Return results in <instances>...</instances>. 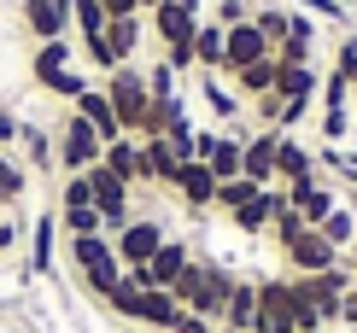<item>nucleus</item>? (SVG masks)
I'll return each instance as SVG.
<instances>
[{
  "label": "nucleus",
  "mask_w": 357,
  "mask_h": 333,
  "mask_svg": "<svg viewBox=\"0 0 357 333\" xmlns=\"http://www.w3.org/2000/svg\"><path fill=\"white\" fill-rule=\"evenodd\" d=\"M322 134H328V141L340 146V141L351 134V111H322Z\"/></svg>",
  "instance_id": "nucleus-45"
},
{
  "label": "nucleus",
  "mask_w": 357,
  "mask_h": 333,
  "mask_svg": "<svg viewBox=\"0 0 357 333\" xmlns=\"http://www.w3.org/2000/svg\"><path fill=\"white\" fill-rule=\"evenodd\" d=\"M146 88H153V100H176L182 88H176V70L165 65V59H153V70H146Z\"/></svg>",
  "instance_id": "nucleus-40"
},
{
  "label": "nucleus",
  "mask_w": 357,
  "mask_h": 333,
  "mask_svg": "<svg viewBox=\"0 0 357 333\" xmlns=\"http://www.w3.org/2000/svg\"><path fill=\"white\" fill-rule=\"evenodd\" d=\"M70 269H77V281L88 286V298H106L112 286H117V275H123L112 234H82V240H70Z\"/></svg>",
  "instance_id": "nucleus-2"
},
{
  "label": "nucleus",
  "mask_w": 357,
  "mask_h": 333,
  "mask_svg": "<svg viewBox=\"0 0 357 333\" xmlns=\"http://www.w3.org/2000/svg\"><path fill=\"white\" fill-rule=\"evenodd\" d=\"M205 164H211L217 181H234V176H241V134L217 129V141H211V153H205Z\"/></svg>",
  "instance_id": "nucleus-27"
},
{
  "label": "nucleus",
  "mask_w": 357,
  "mask_h": 333,
  "mask_svg": "<svg viewBox=\"0 0 357 333\" xmlns=\"http://www.w3.org/2000/svg\"><path fill=\"white\" fill-rule=\"evenodd\" d=\"M176 193H182V205L193 210V217H205V210L217 205V176H211V164H182Z\"/></svg>",
  "instance_id": "nucleus-16"
},
{
  "label": "nucleus",
  "mask_w": 357,
  "mask_h": 333,
  "mask_svg": "<svg viewBox=\"0 0 357 333\" xmlns=\"http://www.w3.org/2000/svg\"><path fill=\"white\" fill-rule=\"evenodd\" d=\"M106 24H112V18H106L100 0H70V29H77V36H100Z\"/></svg>",
  "instance_id": "nucleus-34"
},
{
  "label": "nucleus",
  "mask_w": 357,
  "mask_h": 333,
  "mask_svg": "<svg viewBox=\"0 0 357 333\" xmlns=\"http://www.w3.org/2000/svg\"><path fill=\"white\" fill-rule=\"evenodd\" d=\"M165 222L158 217H129V229H117L112 234V246H117V263L123 269H141V263H153V251L165 246Z\"/></svg>",
  "instance_id": "nucleus-8"
},
{
  "label": "nucleus",
  "mask_w": 357,
  "mask_h": 333,
  "mask_svg": "<svg viewBox=\"0 0 357 333\" xmlns=\"http://www.w3.org/2000/svg\"><path fill=\"white\" fill-rule=\"evenodd\" d=\"M146 24H153L158 47H176V41H193V29L205 24V12H199V0H158L146 12Z\"/></svg>",
  "instance_id": "nucleus-7"
},
{
  "label": "nucleus",
  "mask_w": 357,
  "mask_h": 333,
  "mask_svg": "<svg viewBox=\"0 0 357 333\" xmlns=\"http://www.w3.org/2000/svg\"><path fill=\"white\" fill-rule=\"evenodd\" d=\"M176 176H182V164H176L165 134L158 141H141V187H176Z\"/></svg>",
  "instance_id": "nucleus-17"
},
{
  "label": "nucleus",
  "mask_w": 357,
  "mask_h": 333,
  "mask_svg": "<svg viewBox=\"0 0 357 333\" xmlns=\"http://www.w3.org/2000/svg\"><path fill=\"white\" fill-rule=\"evenodd\" d=\"M258 181H246V176H234V181H217V205L211 210H222V217H234V210H241V205H252V199H258Z\"/></svg>",
  "instance_id": "nucleus-30"
},
{
  "label": "nucleus",
  "mask_w": 357,
  "mask_h": 333,
  "mask_svg": "<svg viewBox=\"0 0 357 333\" xmlns=\"http://www.w3.org/2000/svg\"><path fill=\"white\" fill-rule=\"evenodd\" d=\"M88 187H94V210H100V222H106V234H117V229H129V217H135V205H129V181H117L106 164H94L88 170Z\"/></svg>",
  "instance_id": "nucleus-6"
},
{
  "label": "nucleus",
  "mask_w": 357,
  "mask_h": 333,
  "mask_svg": "<svg viewBox=\"0 0 357 333\" xmlns=\"http://www.w3.org/2000/svg\"><path fill=\"white\" fill-rule=\"evenodd\" d=\"M193 263V246L188 240H165V246L153 251V263H141V269H123L129 281L141 286V293H170L176 281H182V269Z\"/></svg>",
  "instance_id": "nucleus-5"
},
{
  "label": "nucleus",
  "mask_w": 357,
  "mask_h": 333,
  "mask_svg": "<svg viewBox=\"0 0 357 333\" xmlns=\"http://www.w3.org/2000/svg\"><path fill=\"white\" fill-rule=\"evenodd\" d=\"M106 100H112V111H117V123H123V134L135 141L141 134V117H146V105H153V88H146V70H135V65H117L106 82Z\"/></svg>",
  "instance_id": "nucleus-4"
},
{
  "label": "nucleus",
  "mask_w": 357,
  "mask_h": 333,
  "mask_svg": "<svg viewBox=\"0 0 357 333\" xmlns=\"http://www.w3.org/2000/svg\"><path fill=\"white\" fill-rule=\"evenodd\" d=\"M106 41L117 47V59L129 65V59H135V47L146 41V18H112V24H106Z\"/></svg>",
  "instance_id": "nucleus-29"
},
{
  "label": "nucleus",
  "mask_w": 357,
  "mask_h": 333,
  "mask_svg": "<svg viewBox=\"0 0 357 333\" xmlns=\"http://www.w3.org/2000/svg\"><path fill=\"white\" fill-rule=\"evenodd\" d=\"M310 53H317V41H281V47H275V59H281V65H310Z\"/></svg>",
  "instance_id": "nucleus-42"
},
{
  "label": "nucleus",
  "mask_w": 357,
  "mask_h": 333,
  "mask_svg": "<svg viewBox=\"0 0 357 333\" xmlns=\"http://www.w3.org/2000/svg\"><path fill=\"white\" fill-rule=\"evenodd\" d=\"M82 59H88V65L100 70V77H112V70L123 65V59H117V47L106 41V29H100V36H82Z\"/></svg>",
  "instance_id": "nucleus-35"
},
{
  "label": "nucleus",
  "mask_w": 357,
  "mask_h": 333,
  "mask_svg": "<svg viewBox=\"0 0 357 333\" xmlns=\"http://www.w3.org/2000/svg\"><path fill=\"white\" fill-rule=\"evenodd\" d=\"M270 53H275V47L264 41V29L246 18V24H234L229 36H222V70H217V77H234V70L258 65V59H270Z\"/></svg>",
  "instance_id": "nucleus-10"
},
{
  "label": "nucleus",
  "mask_w": 357,
  "mask_h": 333,
  "mask_svg": "<svg viewBox=\"0 0 357 333\" xmlns=\"http://www.w3.org/2000/svg\"><path fill=\"white\" fill-rule=\"evenodd\" d=\"M217 333H222V327H217Z\"/></svg>",
  "instance_id": "nucleus-59"
},
{
  "label": "nucleus",
  "mask_w": 357,
  "mask_h": 333,
  "mask_svg": "<svg viewBox=\"0 0 357 333\" xmlns=\"http://www.w3.org/2000/svg\"><path fill=\"white\" fill-rule=\"evenodd\" d=\"M252 333H270V327H252Z\"/></svg>",
  "instance_id": "nucleus-55"
},
{
  "label": "nucleus",
  "mask_w": 357,
  "mask_h": 333,
  "mask_svg": "<svg viewBox=\"0 0 357 333\" xmlns=\"http://www.w3.org/2000/svg\"><path fill=\"white\" fill-rule=\"evenodd\" d=\"M176 333H217V322H205V316H182V322H176Z\"/></svg>",
  "instance_id": "nucleus-50"
},
{
  "label": "nucleus",
  "mask_w": 357,
  "mask_h": 333,
  "mask_svg": "<svg viewBox=\"0 0 357 333\" xmlns=\"http://www.w3.org/2000/svg\"><path fill=\"white\" fill-rule=\"evenodd\" d=\"M176 123H188L182 94H176V100H153V105H146V117H141V134H135V141H158V134H170Z\"/></svg>",
  "instance_id": "nucleus-24"
},
{
  "label": "nucleus",
  "mask_w": 357,
  "mask_h": 333,
  "mask_svg": "<svg viewBox=\"0 0 357 333\" xmlns=\"http://www.w3.org/2000/svg\"><path fill=\"white\" fill-rule=\"evenodd\" d=\"M182 298L176 293H141V310H135V322L141 327H153V333H176V322H182Z\"/></svg>",
  "instance_id": "nucleus-20"
},
{
  "label": "nucleus",
  "mask_w": 357,
  "mask_h": 333,
  "mask_svg": "<svg viewBox=\"0 0 357 333\" xmlns=\"http://www.w3.org/2000/svg\"><path fill=\"white\" fill-rule=\"evenodd\" d=\"M275 141H281V129H252V134H241V176H246V181L275 187Z\"/></svg>",
  "instance_id": "nucleus-11"
},
{
  "label": "nucleus",
  "mask_w": 357,
  "mask_h": 333,
  "mask_svg": "<svg viewBox=\"0 0 357 333\" xmlns=\"http://www.w3.org/2000/svg\"><path fill=\"white\" fill-rule=\"evenodd\" d=\"M287 36H293V41H317V24H310V12H293V6H287Z\"/></svg>",
  "instance_id": "nucleus-46"
},
{
  "label": "nucleus",
  "mask_w": 357,
  "mask_h": 333,
  "mask_svg": "<svg viewBox=\"0 0 357 333\" xmlns=\"http://www.w3.org/2000/svg\"><path fill=\"white\" fill-rule=\"evenodd\" d=\"M41 88H47L53 100H70V105H77V94H82V88H88V77H82L77 65H70V70H59V77H53V82H41Z\"/></svg>",
  "instance_id": "nucleus-39"
},
{
  "label": "nucleus",
  "mask_w": 357,
  "mask_h": 333,
  "mask_svg": "<svg viewBox=\"0 0 357 333\" xmlns=\"http://www.w3.org/2000/svg\"><path fill=\"white\" fill-rule=\"evenodd\" d=\"M100 304H106L112 316H123V322H135V310H141V286L129 281V275H117V286H112L106 298H100Z\"/></svg>",
  "instance_id": "nucleus-32"
},
{
  "label": "nucleus",
  "mask_w": 357,
  "mask_h": 333,
  "mask_svg": "<svg viewBox=\"0 0 357 333\" xmlns=\"http://www.w3.org/2000/svg\"><path fill=\"white\" fill-rule=\"evenodd\" d=\"M217 327H234V333L258 327V281H252V275H234V293H229V304H222V322Z\"/></svg>",
  "instance_id": "nucleus-18"
},
{
  "label": "nucleus",
  "mask_w": 357,
  "mask_h": 333,
  "mask_svg": "<svg viewBox=\"0 0 357 333\" xmlns=\"http://www.w3.org/2000/svg\"><path fill=\"white\" fill-rule=\"evenodd\" d=\"M252 12H258V6H252V0H217V18H211V24H222V29H234V24H246Z\"/></svg>",
  "instance_id": "nucleus-41"
},
{
  "label": "nucleus",
  "mask_w": 357,
  "mask_h": 333,
  "mask_svg": "<svg viewBox=\"0 0 357 333\" xmlns=\"http://www.w3.org/2000/svg\"><path fill=\"white\" fill-rule=\"evenodd\" d=\"M346 269H351V275H357V240H351V246H346Z\"/></svg>",
  "instance_id": "nucleus-52"
},
{
  "label": "nucleus",
  "mask_w": 357,
  "mask_h": 333,
  "mask_svg": "<svg viewBox=\"0 0 357 333\" xmlns=\"http://www.w3.org/2000/svg\"><path fill=\"white\" fill-rule=\"evenodd\" d=\"M340 322H346V327H357V281H351V293L340 298Z\"/></svg>",
  "instance_id": "nucleus-51"
},
{
  "label": "nucleus",
  "mask_w": 357,
  "mask_h": 333,
  "mask_svg": "<svg viewBox=\"0 0 357 333\" xmlns=\"http://www.w3.org/2000/svg\"><path fill=\"white\" fill-rule=\"evenodd\" d=\"M199 94H205V105H211L217 117H234V111H241V94H229V82H217V77H199Z\"/></svg>",
  "instance_id": "nucleus-37"
},
{
  "label": "nucleus",
  "mask_w": 357,
  "mask_h": 333,
  "mask_svg": "<svg viewBox=\"0 0 357 333\" xmlns=\"http://www.w3.org/2000/svg\"><path fill=\"white\" fill-rule=\"evenodd\" d=\"M275 65H281V59H275ZM317 88H322L317 65H281V70H275V88H270V94H275L281 105H305V111H310Z\"/></svg>",
  "instance_id": "nucleus-14"
},
{
  "label": "nucleus",
  "mask_w": 357,
  "mask_h": 333,
  "mask_svg": "<svg viewBox=\"0 0 357 333\" xmlns=\"http://www.w3.org/2000/svg\"><path fill=\"white\" fill-rule=\"evenodd\" d=\"M317 100H322V111H346V105H351V77H346V70H328L322 88H317Z\"/></svg>",
  "instance_id": "nucleus-36"
},
{
  "label": "nucleus",
  "mask_w": 357,
  "mask_h": 333,
  "mask_svg": "<svg viewBox=\"0 0 357 333\" xmlns=\"http://www.w3.org/2000/svg\"><path fill=\"white\" fill-rule=\"evenodd\" d=\"M24 193H29V170L12 164V158H0V210H18Z\"/></svg>",
  "instance_id": "nucleus-31"
},
{
  "label": "nucleus",
  "mask_w": 357,
  "mask_h": 333,
  "mask_svg": "<svg viewBox=\"0 0 357 333\" xmlns=\"http://www.w3.org/2000/svg\"><path fill=\"white\" fill-rule=\"evenodd\" d=\"M222 36H229V29L211 24V18L193 29V65H199V77H217L222 70Z\"/></svg>",
  "instance_id": "nucleus-23"
},
{
  "label": "nucleus",
  "mask_w": 357,
  "mask_h": 333,
  "mask_svg": "<svg viewBox=\"0 0 357 333\" xmlns=\"http://www.w3.org/2000/svg\"><path fill=\"white\" fill-rule=\"evenodd\" d=\"M252 24L264 29V41H270V47L287 41V6H258V12H252Z\"/></svg>",
  "instance_id": "nucleus-38"
},
{
  "label": "nucleus",
  "mask_w": 357,
  "mask_h": 333,
  "mask_svg": "<svg viewBox=\"0 0 357 333\" xmlns=\"http://www.w3.org/2000/svg\"><path fill=\"white\" fill-rule=\"evenodd\" d=\"M281 263H287V275H322V269L340 263V246H328L317 229H299L281 246Z\"/></svg>",
  "instance_id": "nucleus-9"
},
{
  "label": "nucleus",
  "mask_w": 357,
  "mask_h": 333,
  "mask_svg": "<svg viewBox=\"0 0 357 333\" xmlns=\"http://www.w3.org/2000/svg\"><path fill=\"white\" fill-rule=\"evenodd\" d=\"M18 141H24V158L36 164V170H53V134H47V129L24 123V129H18Z\"/></svg>",
  "instance_id": "nucleus-33"
},
{
  "label": "nucleus",
  "mask_w": 357,
  "mask_h": 333,
  "mask_svg": "<svg viewBox=\"0 0 357 333\" xmlns=\"http://www.w3.org/2000/svg\"><path fill=\"white\" fill-rule=\"evenodd\" d=\"M0 158H6V153H0Z\"/></svg>",
  "instance_id": "nucleus-58"
},
{
  "label": "nucleus",
  "mask_w": 357,
  "mask_h": 333,
  "mask_svg": "<svg viewBox=\"0 0 357 333\" xmlns=\"http://www.w3.org/2000/svg\"><path fill=\"white\" fill-rule=\"evenodd\" d=\"M18 129H24V123H18V117H12V111H6V105H0V153H6V146H12V141H18Z\"/></svg>",
  "instance_id": "nucleus-48"
},
{
  "label": "nucleus",
  "mask_w": 357,
  "mask_h": 333,
  "mask_svg": "<svg viewBox=\"0 0 357 333\" xmlns=\"http://www.w3.org/2000/svg\"><path fill=\"white\" fill-rule=\"evenodd\" d=\"M317 234L328 240V246H340V257H346V246H351V240H357V210H351L346 199H340V205L328 210V217L317 222Z\"/></svg>",
  "instance_id": "nucleus-28"
},
{
  "label": "nucleus",
  "mask_w": 357,
  "mask_h": 333,
  "mask_svg": "<svg viewBox=\"0 0 357 333\" xmlns=\"http://www.w3.org/2000/svg\"><path fill=\"white\" fill-rule=\"evenodd\" d=\"M170 293L182 298V310L205 316V322H222V304H229V293H234V269L211 263V257H193V263L182 269V281H176Z\"/></svg>",
  "instance_id": "nucleus-1"
},
{
  "label": "nucleus",
  "mask_w": 357,
  "mask_h": 333,
  "mask_svg": "<svg viewBox=\"0 0 357 333\" xmlns=\"http://www.w3.org/2000/svg\"><path fill=\"white\" fill-rule=\"evenodd\" d=\"M100 164H106V170L117 176V181H129V187H141V141H112L106 153H100Z\"/></svg>",
  "instance_id": "nucleus-26"
},
{
  "label": "nucleus",
  "mask_w": 357,
  "mask_h": 333,
  "mask_svg": "<svg viewBox=\"0 0 357 333\" xmlns=\"http://www.w3.org/2000/svg\"><path fill=\"white\" fill-rule=\"evenodd\" d=\"M100 153H106V141H100V134L88 129L77 111H65V123L53 129V170H59V176L94 170V164H100Z\"/></svg>",
  "instance_id": "nucleus-3"
},
{
  "label": "nucleus",
  "mask_w": 357,
  "mask_h": 333,
  "mask_svg": "<svg viewBox=\"0 0 357 333\" xmlns=\"http://www.w3.org/2000/svg\"><path fill=\"white\" fill-rule=\"evenodd\" d=\"M275 70H281V65H275V53H270V59H258V65H246V70H234L229 82H234V94H241V105L270 94V88H275Z\"/></svg>",
  "instance_id": "nucleus-25"
},
{
  "label": "nucleus",
  "mask_w": 357,
  "mask_h": 333,
  "mask_svg": "<svg viewBox=\"0 0 357 333\" xmlns=\"http://www.w3.org/2000/svg\"><path fill=\"white\" fill-rule=\"evenodd\" d=\"M24 240H29V222H18V217H0V251L24 246Z\"/></svg>",
  "instance_id": "nucleus-44"
},
{
  "label": "nucleus",
  "mask_w": 357,
  "mask_h": 333,
  "mask_svg": "<svg viewBox=\"0 0 357 333\" xmlns=\"http://www.w3.org/2000/svg\"><path fill=\"white\" fill-rule=\"evenodd\" d=\"M346 6H357V0H346Z\"/></svg>",
  "instance_id": "nucleus-56"
},
{
  "label": "nucleus",
  "mask_w": 357,
  "mask_h": 333,
  "mask_svg": "<svg viewBox=\"0 0 357 333\" xmlns=\"http://www.w3.org/2000/svg\"><path fill=\"white\" fill-rule=\"evenodd\" d=\"M334 70L357 77V36H340V41H334Z\"/></svg>",
  "instance_id": "nucleus-43"
},
{
  "label": "nucleus",
  "mask_w": 357,
  "mask_h": 333,
  "mask_svg": "<svg viewBox=\"0 0 357 333\" xmlns=\"http://www.w3.org/2000/svg\"><path fill=\"white\" fill-rule=\"evenodd\" d=\"M287 205L299 210V222H305V229H317V222L340 205V193H334V181H317V187H287Z\"/></svg>",
  "instance_id": "nucleus-19"
},
{
  "label": "nucleus",
  "mask_w": 357,
  "mask_h": 333,
  "mask_svg": "<svg viewBox=\"0 0 357 333\" xmlns=\"http://www.w3.org/2000/svg\"><path fill=\"white\" fill-rule=\"evenodd\" d=\"M222 333H234V327H222Z\"/></svg>",
  "instance_id": "nucleus-57"
},
{
  "label": "nucleus",
  "mask_w": 357,
  "mask_h": 333,
  "mask_svg": "<svg viewBox=\"0 0 357 333\" xmlns=\"http://www.w3.org/2000/svg\"><path fill=\"white\" fill-rule=\"evenodd\" d=\"M106 18H141V0H100Z\"/></svg>",
  "instance_id": "nucleus-49"
},
{
  "label": "nucleus",
  "mask_w": 357,
  "mask_h": 333,
  "mask_svg": "<svg viewBox=\"0 0 357 333\" xmlns=\"http://www.w3.org/2000/svg\"><path fill=\"white\" fill-rule=\"evenodd\" d=\"M24 29L36 41H65L70 36V0H24Z\"/></svg>",
  "instance_id": "nucleus-13"
},
{
  "label": "nucleus",
  "mask_w": 357,
  "mask_h": 333,
  "mask_svg": "<svg viewBox=\"0 0 357 333\" xmlns=\"http://www.w3.org/2000/svg\"><path fill=\"white\" fill-rule=\"evenodd\" d=\"M351 100H357V77H351Z\"/></svg>",
  "instance_id": "nucleus-54"
},
{
  "label": "nucleus",
  "mask_w": 357,
  "mask_h": 333,
  "mask_svg": "<svg viewBox=\"0 0 357 333\" xmlns=\"http://www.w3.org/2000/svg\"><path fill=\"white\" fill-rule=\"evenodd\" d=\"M53 240H59V210L29 222V275H53Z\"/></svg>",
  "instance_id": "nucleus-22"
},
{
  "label": "nucleus",
  "mask_w": 357,
  "mask_h": 333,
  "mask_svg": "<svg viewBox=\"0 0 357 333\" xmlns=\"http://www.w3.org/2000/svg\"><path fill=\"white\" fill-rule=\"evenodd\" d=\"M305 12H317V18H334V24H346V0H305Z\"/></svg>",
  "instance_id": "nucleus-47"
},
{
  "label": "nucleus",
  "mask_w": 357,
  "mask_h": 333,
  "mask_svg": "<svg viewBox=\"0 0 357 333\" xmlns=\"http://www.w3.org/2000/svg\"><path fill=\"white\" fill-rule=\"evenodd\" d=\"M281 205H287V187H264L252 205H241V210L229 217V229H234V234H270V222H275Z\"/></svg>",
  "instance_id": "nucleus-15"
},
{
  "label": "nucleus",
  "mask_w": 357,
  "mask_h": 333,
  "mask_svg": "<svg viewBox=\"0 0 357 333\" xmlns=\"http://www.w3.org/2000/svg\"><path fill=\"white\" fill-rule=\"evenodd\" d=\"M70 65H77V41H36L29 77H36V88H41V82H53L59 70H70Z\"/></svg>",
  "instance_id": "nucleus-21"
},
{
  "label": "nucleus",
  "mask_w": 357,
  "mask_h": 333,
  "mask_svg": "<svg viewBox=\"0 0 357 333\" xmlns=\"http://www.w3.org/2000/svg\"><path fill=\"white\" fill-rule=\"evenodd\" d=\"M153 6H158V0H141V18H146V12H153Z\"/></svg>",
  "instance_id": "nucleus-53"
},
{
  "label": "nucleus",
  "mask_w": 357,
  "mask_h": 333,
  "mask_svg": "<svg viewBox=\"0 0 357 333\" xmlns=\"http://www.w3.org/2000/svg\"><path fill=\"white\" fill-rule=\"evenodd\" d=\"M70 111H77V117H82V123L94 129L106 146H112V141H123V123H117V111H112V100H106V88H100V82H88Z\"/></svg>",
  "instance_id": "nucleus-12"
}]
</instances>
